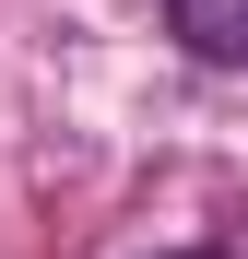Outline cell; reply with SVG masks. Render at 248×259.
I'll use <instances>...</instances> for the list:
<instances>
[{"label": "cell", "mask_w": 248, "mask_h": 259, "mask_svg": "<svg viewBox=\"0 0 248 259\" xmlns=\"http://www.w3.org/2000/svg\"><path fill=\"white\" fill-rule=\"evenodd\" d=\"M189 35V59H213V71H248V0H165Z\"/></svg>", "instance_id": "cell-1"}, {"label": "cell", "mask_w": 248, "mask_h": 259, "mask_svg": "<svg viewBox=\"0 0 248 259\" xmlns=\"http://www.w3.org/2000/svg\"><path fill=\"white\" fill-rule=\"evenodd\" d=\"M178 259H236V247H178Z\"/></svg>", "instance_id": "cell-2"}]
</instances>
